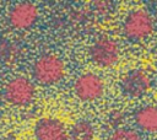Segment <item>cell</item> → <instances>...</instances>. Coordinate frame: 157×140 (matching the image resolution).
<instances>
[{"label": "cell", "mask_w": 157, "mask_h": 140, "mask_svg": "<svg viewBox=\"0 0 157 140\" xmlns=\"http://www.w3.org/2000/svg\"><path fill=\"white\" fill-rule=\"evenodd\" d=\"M36 140H67L65 124L55 117H42L33 126Z\"/></svg>", "instance_id": "obj_8"}, {"label": "cell", "mask_w": 157, "mask_h": 140, "mask_svg": "<svg viewBox=\"0 0 157 140\" xmlns=\"http://www.w3.org/2000/svg\"><path fill=\"white\" fill-rule=\"evenodd\" d=\"M72 92L81 102L92 103L104 96L105 84L104 80L94 72H82L74 80Z\"/></svg>", "instance_id": "obj_5"}, {"label": "cell", "mask_w": 157, "mask_h": 140, "mask_svg": "<svg viewBox=\"0 0 157 140\" xmlns=\"http://www.w3.org/2000/svg\"><path fill=\"white\" fill-rule=\"evenodd\" d=\"M0 112H1V99H0Z\"/></svg>", "instance_id": "obj_13"}, {"label": "cell", "mask_w": 157, "mask_h": 140, "mask_svg": "<svg viewBox=\"0 0 157 140\" xmlns=\"http://www.w3.org/2000/svg\"><path fill=\"white\" fill-rule=\"evenodd\" d=\"M91 61L103 69L113 68L120 56V48L115 39L108 36L97 37L88 48Z\"/></svg>", "instance_id": "obj_4"}, {"label": "cell", "mask_w": 157, "mask_h": 140, "mask_svg": "<svg viewBox=\"0 0 157 140\" xmlns=\"http://www.w3.org/2000/svg\"><path fill=\"white\" fill-rule=\"evenodd\" d=\"M124 37L130 42H142L155 31V18L145 9L131 10L121 25Z\"/></svg>", "instance_id": "obj_2"}, {"label": "cell", "mask_w": 157, "mask_h": 140, "mask_svg": "<svg viewBox=\"0 0 157 140\" xmlns=\"http://www.w3.org/2000/svg\"><path fill=\"white\" fill-rule=\"evenodd\" d=\"M96 129L87 119L76 120L67 130V140H94Z\"/></svg>", "instance_id": "obj_10"}, {"label": "cell", "mask_w": 157, "mask_h": 140, "mask_svg": "<svg viewBox=\"0 0 157 140\" xmlns=\"http://www.w3.org/2000/svg\"><path fill=\"white\" fill-rule=\"evenodd\" d=\"M152 82L150 75L142 69H131L126 71L119 81L120 91L129 98H141L148 93Z\"/></svg>", "instance_id": "obj_6"}, {"label": "cell", "mask_w": 157, "mask_h": 140, "mask_svg": "<svg viewBox=\"0 0 157 140\" xmlns=\"http://www.w3.org/2000/svg\"><path fill=\"white\" fill-rule=\"evenodd\" d=\"M155 28H157V16H156V18H155Z\"/></svg>", "instance_id": "obj_12"}, {"label": "cell", "mask_w": 157, "mask_h": 140, "mask_svg": "<svg viewBox=\"0 0 157 140\" xmlns=\"http://www.w3.org/2000/svg\"><path fill=\"white\" fill-rule=\"evenodd\" d=\"M136 128L147 134H157V104H145L134 113Z\"/></svg>", "instance_id": "obj_9"}, {"label": "cell", "mask_w": 157, "mask_h": 140, "mask_svg": "<svg viewBox=\"0 0 157 140\" xmlns=\"http://www.w3.org/2000/svg\"><path fill=\"white\" fill-rule=\"evenodd\" d=\"M37 88L34 82L26 76H13L11 77L4 87L5 101L13 107H27L36 97Z\"/></svg>", "instance_id": "obj_3"}, {"label": "cell", "mask_w": 157, "mask_h": 140, "mask_svg": "<svg viewBox=\"0 0 157 140\" xmlns=\"http://www.w3.org/2000/svg\"><path fill=\"white\" fill-rule=\"evenodd\" d=\"M39 18L38 6L29 1H21L15 4L9 14V25L16 31H28L36 26Z\"/></svg>", "instance_id": "obj_7"}, {"label": "cell", "mask_w": 157, "mask_h": 140, "mask_svg": "<svg viewBox=\"0 0 157 140\" xmlns=\"http://www.w3.org/2000/svg\"><path fill=\"white\" fill-rule=\"evenodd\" d=\"M66 75L65 61L53 53L39 55L32 65V76L42 86L58 85Z\"/></svg>", "instance_id": "obj_1"}, {"label": "cell", "mask_w": 157, "mask_h": 140, "mask_svg": "<svg viewBox=\"0 0 157 140\" xmlns=\"http://www.w3.org/2000/svg\"><path fill=\"white\" fill-rule=\"evenodd\" d=\"M109 140H144V139L141 134L132 128L118 126L109 135Z\"/></svg>", "instance_id": "obj_11"}]
</instances>
